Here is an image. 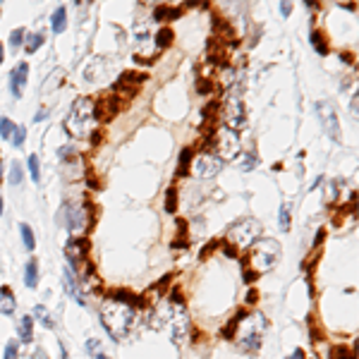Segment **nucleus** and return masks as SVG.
<instances>
[{
	"instance_id": "nucleus-1",
	"label": "nucleus",
	"mask_w": 359,
	"mask_h": 359,
	"mask_svg": "<svg viewBox=\"0 0 359 359\" xmlns=\"http://www.w3.org/2000/svg\"><path fill=\"white\" fill-rule=\"evenodd\" d=\"M134 321H137L134 306L122 302V299H108L101 306V323H103V328L108 331L113 340L124 338L129 333V328L134 326Z\"/></svg>"
},
{
	"instance_id": "nucleus-2",
	"label": "nucleus",
	"mask_w": 359,
	"mask_h": 359,
	"mask_svg": "<svg viewBox=\"0 0 359 359\" xmlns=\"http://www.w3.org/2000/svg\"><path fill=\"white\" fill-rule=\"evenodd\" d=\"M94 124H96V106H94V101L91 98H77L67 115V120H65V129L69 132V137L86 139L91 134Z\"/></svg>"
},
{
	"instance_id": "nucleus-3",
	"label": "nucleus",
	"mask_w": 359,
	"mask_h": 359,
	"mask_svg": "<svg viewBox=\"0 0 359 359\" xmlns=\"http://www.w3.org/2000/svg\"><path fill=\"white\" fill-rule=\"evenodd\" d=\"M237 333V345L242 347L244 352H256L261 347L263 340V331H266V318L261 311H249L239 318V323L235 326Z\"/></svg>"
},
{
	"instance_id": "nucleus-4",
	"label": "nucleus",
	"mask_w": 359,
	"mask_h": 359,
	"mask_svg": "<svg viewBox=\"0 0 359 359\" xmlns=\"http://www.w3.org/2000/svg\"><path fill=\"white\" fill-rule=\"evenodd\" d=\"M280 261V244L271 237H259L251 244V254H249V263L256 273H268L271 268H276Z\"/></svg>"
},
{
	"instance_id": "nucleus-5",
	"label": "nucleus",
	"mask_w": 359,
	"mask_h": 359,
	"mask_svg": "<svg viewBox=\"0 0 359 359\" xmlns=\"http://www.w3.org/2000/svg\"><path fill=\"white\" fill-rule=\"evenodd\" d=\"M223 120H225V127L228 129H242L247 124V115H244V103H242V91L239 89H233L228 96H225V103H223Z\"/></svg>"
},
{
	"instance_id": "nucleus-6",
	"label": "nucleus",
	"mask_w": 359,
	"mask_h": 359,
	"mask_svg": "<svg viewBox=\"0 0 359 359\" xmlns=\"http://www.w3.org/2000/svg\"><path fill=\"white\" fill-rule=\"evenodd\" d=\"M239 149H242L239 146V134L233 132V129L223 127V129H218L213 134V156L221 158L223 163L225 161H235L239 156Z\"/></svg>"
},
{
	"instance_id": "nucleus-7",
	"label": "nucleus",
	"mask_w": 359,
	"mask_h": 359,
	"mask_svg": "<svg viewBox=\"0 0 359 359\" xmlns=\"http://www.w3.org/2000/svg\"><path fill=\"white\" fill-rule=\"evenodd\" d=\"M168 326H170V338H173L175 345H180L187 338V333H189V314H187V309H184V304H182L178 295H173V302H170V321H168Z\"/></svg>"
},
{
	"instance_id": "nucleus-8",
	"label": "nucleus",
	"mask_w": 359,
	"mask_h": 359,
	"mask_svg": "<svg viewBox=\"0 0 359 359\" xmlns=\"http://www.w3.org/2000/svg\"><path fill=\"white\" fill-rule=\"evenodd\" d=\"M259 235H261V223L254 218H244L228 230V239L235 242V247H251Z\"/></svg>"
},
{
	"instance_id": "nucleus-9",
	"label": "nucleus",
	"mask_w": 359,
	"mask_h": 359,
	"mask_svg": "<svg viewBox=\"0 0 359 359\" xmlns=\"http://www.w3.org/2000/svg\"><path fill=\"white\" fill-rule=\"evenodd\" d=\"M316 115H318V120H321V124H323V129H326V134H328L335 144H340V141H343V132H340V122H338L335 108H333L328 101H318Z\"/></svg>"
},
{
	"instance_id": "nucleus-10",
	"label": "nucleus",
	"mask_w": 359,
	"mask_h": 359,
	"mask_svg": "<svg viewBox=\"0 0 359 359\" xmlns=\"http://www.w3.org/2000/svg\"><path fill=\"white\" fill-rule=\"evenodd\" d=\"M60 216H65V225H67V230L72 235H84L86 233V228H89V213H86V208L82 206H65L60 211Z\"/></svg>"
},
{
	"instance_id": "nucleus-11",
	"label": "nucleus",
	"mask_w": 359,
	"mask_h": 359,
	"mask_svg": "<svg viewBox=\"0 0 359 359\" xmlns=\"http://www.w3.org/2000/svg\"><path fill=\"white\" fill-rule=\"evenodd\" d=\"M223 166H225V163H223L221 158H216L213 153H206V156H199V158L194 161L192 173L196 178L208 180V178H216V175L223 170Z\"/></svg>"
},
{
	"instance_id": "nucleus-12",
	"label": "nucleus",
	"mask_w": 359,
	"mask_h": 359,
	"mask_svg": "<svg viewBox=\"0 0 359 359\" xmlns=\"http://www.w3.org/2000/svg\"><path fill=\"white\" fill-rule=\"evenodd\" d=\"M27 74H29L27 62H19V65L10 72V91H12L14 98L22 96V89H24V84H27Z\"/></svg>"
},
{
	"instance_id": "nucleus-13",
	"label": "nucleus",
	"mask_w": 359,
	"mask_h": 359,
	"mask_svg": "<svg viewBox=\"0 0 359 359\" xmlns=\"http://www.w3.org/2000/svg\"><path fill=\"white\" fill-rule=\"evenodd\" d=\"M62 280H65V288H67V295L69 297H72V299H74V302L77 304H86L84 302V297L82 295H79V288H77V280H74V268H72V266H65V276H62Z\"/></svg>"
},
{
	"instance_id": "nucleus-14",
	"label": "nucleus",
	"mask_w": 359,
	"mask_h": 359,
	"mask_svg": "<svg viewBox=\"0 0 359 359\" xmlns=\"http://www.w3.org/2000/svg\"><path fill=\"white\" fill-rule=\"evenodd\" d=\"M168 321H170V304H163V306H158L151 314V328L153 331H161V328L168 326Z\"/></svg>"
},
{
	"instance_id": "nucleus-15",
	"label": "nucleus",
	"mask_w": 359,
	"mask_h": 359,
	"mask_svg": "<svg viewBox=\"0 0 359 359\" xmlns=\"http://www.w3.org/2000/svg\"><path fill=\"white\" fill-rule=\"evenodd\" d=\"M118 98H106V101H101L98 103V120H103V122H108L113 115L118 113Z\"/></svg>"
},
{
	"instance_id": "nucleus-16",
	"label": "nucleus",
	"mask_w": 359,
	"mask_h": 359,
	"mask_svg": "<svg viewBox=\"0 0 359 359\" xmlns=\"http://www.w3.org/2000/svg\"><path fill=\"white\" fill-rule=\"evenodd\" d=\"M14 306H17V302H14L12 292H10V288H0V314H5V316H12L14 314Z\"/></svg>"
},
{
	"instance_id": "nucleus-17",
	"label": "nucleus",
	"mask_w": 359,
	"mask_h": 359,
	"mask_svg": "<svg viewBox=\"0 0 359 359\" xmlns=\"http://www.w3.org/2000/svg\"><path fill=\"white\" fill-rule=\"evenodd\" d=\"M36 283H39V263H36V259H29L27 268H24V285L36 288Z\"/></svg>"
},
{
	"instance_id": "nucleus-18",
	"label": "nucleus",
	"mask_w": 359,
	"mask_h": 359,
	"mask_svg": "<svg viewBox=\"0 0 359 359\" xmlns=\"http://www.w3.org/2000/svg\"><path fill=\"white\" fill-rule=\"evenodd\" d=\"M153 17H156V22H170V19H178L180 17V10L168 7V5H158L156 12H153Z\"/></svg>"
},
{
	"instance_id": "nucleus-19",
	"label": "nucleus",
	"mask_w": 359,
	"mask_h": 359,
	"mask_svg": "<svg viewBox=\"0 0 359 359\" xmlns=\"http://www.w3.org/2000/svg\"><path fill=\"white\" fill-rule=\"evenodd\" d=\"M51 24H53V31H56V34H62V31H65V27H67V12H65V7H58L56 12H53Z\"/></svg>"
},
{
	"instance_id": "nucleus-20",
	"label": "nucleus",
	"mask_w": 359,
	"mask_h": 359,
	"mask_svg": "<svg viewBox=\"0 0 359 359\" xmlns=\"http://www.w3.org/2000/svg\"><path fill=\"white\" fill-rule=\"evenodd\" d=\"M31 316H24L22 321H19V340L22 343H31L34 340V331H31Z\"/></svg>"
},
{
	"instance_id": "nucleus-21",
	"label": "nucleus",
	"mask_w": 359,
	"mask_h": 359,
	"mask_svg": "<svg viewBox=\"0 0 359 359\" xmlns=\"http://www.w3.org/2000/svg\"><path fill=\"white\" fill-rule=\"evenodd\" d=\"M189 163H192V149H182V153H180L178 178H184V175L189 173Z\"/></svg>"
},
{
	"instance_id": "nucleus-22",
	"label": "nucleus",
	"mask_w": 359,
	"mask_h": 359,
	"mask_svg": "<svg viewBox=\"0 0 359 359\" xmlns=\"http://www.w3.org/2000/svg\"><path fill=\"white\" fill-rule=\"evenodd\" d=\"M19 233H22V242H24V247H27L29 251H34V249H36V239H34L31 228H29L27 223H22V225H19Z\"/></svg>"
},
{
	"instance_id": "nucleus-23",
	"label": "nucleus",
	"mask_w": 359,
	"mask_h": 359,
	"mask_svg": "<svg viewBox=\"0 0 359 359\" xmlns=\"http://www.w3.org/2000/svg\"><path fill=\"white\" fill-rule=\"evenodd\" d=\"M43 41H46V36H43V31H36V34H31L27 39V51L29 53H36L39 48L43 46Z\"/></svg>"
},
{
	"instance_id": "nucleus-24",
	"label": "nucleus",
	"mask_w": 359,
	"mask_h": 359,
	"mask_svg": "<svg viewBox=\"0 0 359 359\" xmlns=\"http://www.w3.org/2000/svg\"><path fill=\"white\" fill-rule=\"evenodd\" d=\"M311 43H314L318 56H326V53H328V46H326V39H323L321 31H311Z\"/></svg>"
},
{
	"instance_id": "nucleus-25",
	"label": "nucleus",
	"mask_w": 359,
	"mask_h": 359,
	"mask_svg": "<svg viewBox=\"0 0 359 359\" xmlns=\"http://www.w3.org/2000/svg\"><path fill=\"white\" fill-rule=\"evenodd\" d=\"M34 318H36V321H41L43 326H48V328L53 326V321H51V316H48V309H46V306H41V304H36V306H34Z\"/></svg>"
},
{
	"instance_id": "nucleus-26",
	"label": "nucleus",
	"mask_w": 359,
	"mask_h": 359,
	"mask_svg": "<svg viewBox=\"0 0 359 359\" xmlns=\"http://www.w3.org/2000/svg\"><path fill=\"white\" fill-rule=\"evenodd\" d=\"M27 166H29V173H31V180H34V182L39 184V182H41V170H39V156H29Z\"/></svg>"
},
{
	"instance_id": "nucleus-27",
	"label": "nucleus",
	"mask_w": 359,
	"mask_h": 359,
	"mask_svg": "<svg viewBox=\"0 0 359 359\" xmlns=\"http://www.w3.org/2000/svg\"><path fill=\"white\" fill-rule=\"evenodd\" d=\"M170 41H173V29H158V34H156V43L161 46V48H166V46H170Z\"/></svg>"
},
{
	"instance_id": "nucleus-28",
	"label": "nucleus",
	"mask_w": 359,
	"mask_h": 359,
	"mask_svg": "<svg viewBox=\"0 0 359 359\" xmlns=\"http://www.w3.org/2000/svg\"><path fill=\"white\" fill-rule=\"evenodd\" d=\"M166 211L168 213H175V211H178V189H175V187H170L166 194Z\"/></svg>"
},
{
	"instance_id": "nucleus-29",
	"label": "nucleus",
	"mask_w": 359,
	"mask_h": 359,
	"mask_svg": "<svg viewBox=\"0 0 359 359\" xmlns=\"http://www.w3.org/2000/svg\"><path fill=\"white\" fill-rule=\"evenodd\" d=\"M278 221H280V230H283V233L290 230V204H283V206H280V218H278Z\"/></svg>"
},
{
	"instance_id": "nucleus-30",
	"label": "nucleus",
	"mask_w": 359,
	"mask_h": 359,
	"mask_svg": "<svg viewBox=\"0 0 359 359\" xmlns=\"http://www.w3.org/2000/svg\"><path fill=\"white\" fill-rule=\"evenodd\" d=\"M256 158L254 156H237L235 158V166L237 168H242V170H251V168H256Z\"/></svg>"
},
{
	"instance_id": "nucleus-31",
	"label": "nucleus",
	"mask_w": 359,
	"mask_h": 359,
	"mask_svg": "<svg viewBox=\"0 0 359 359\" xmlns=\"http://www.w3.org/2000/svg\"><path fill=\"white\" fill-rule=\"evenodd\" d=\"M12 134H14L12 120H10V118H2V120H0V137H2V139H12Z\"/></svg>"
},
{
	"instance_id": "nucleus-32",
	"label": "nucleus",
	"mask_w": 359,
	"mask_h": 359,
	"mask_svg": "<svg viewBox=\"0 0 359 359\" xmlns=\"http://www.w3.org/2000/svg\"><path fill=\"white\" fill-rule=\"evenodd\" d=\"M22 182V163H12V170H10V184H19Z\"/></svg>"
},
{
	"instance_id": "nucleus-33",
	"label": "nucleus",
	"mask_w": 359,
	"mask_h": 359,
	"mask_svg": "<svg viewBox=\"0 0 359 359\" xmlns=\"http://www.w3.org/2000/svg\"><path fill=\"white\" fill-rule=\"evenodd\" d=\"M24 137H27V129L24 127H14V134H12V146H22L24 144Z\"/></svg>"
},
{
	"instance_id": "nucleus-34",
	"label": "nucleus",
	"mask_w": 359,
	"mask_h": 359,
	"mask_svg": "<svg viewBox=\"0 0 359 359\" xmlns=\"http://www.w3.org/2000/svg\"><path fill=\"white\" fill-rule=\"evenodd\" d=\"M22 36H24V29H14L12 34H10V46H12V51H17V48L22 46Z\"/></svg>"
},
{
	"instance_id": "nucleus-35",
	"label": "nucleus",
	"mask_w": 359,
	"mask_h": 359,
	"mask_svg": "<svg viewBox=\"0 0 359 359\" xmlns=\"http://www.w3.org/2000/svg\"><path fill=\"white\" fill-rule=\"evenodd\" d=\"M98 352H101V343H98V340H94V338H91V340H86V355H94V357H96Z\"/></svg>"
},
{
	"instance_id": "nucleus-36",
	"label": "nucleus",
	"mask_w": 359,
	"mask_h": 359,
	"mask_svg": "<svg viewBox=\"0 0 359 359\" xmlns=\"http://www.w3.org/2000/svg\"><path fill=\"white\" fill-rule=\"evenodd\" d=\"M2 359H17V343H7V347H5V355H2Z\"/></svg>"
},
{
	"instance_id": "nucleus-37",
	"label": "nucleus",
	"mask_w": 359,
	"mask_h": 359,
	"mask_svg": "<svg viewBox=\"0 0 359 359\" xmlns=\"http://www.w3.org/2000/svg\"><path fill=\"white\" fill-rule=\"evenodd\" d=\"M223 251L228 259H237V247H233V244H223Z\"/></svg>"
},
{
	"instance_id": "nucleus-38",
	"label": "nucleus",
	"mask_w": 359,
	"mask_h": 359,
	"mask_svg": "<svg viewBox=\"0 0 359 359\" xmlns=\"http://www.w3.org/2000/svg\"><path fill=\"white\" fill-rule=\"evenodd\" d=\"M199 91H201V94H208V91H211V84H208L206 79H204V82L199 84Z\"/></svg>"
},
{
	"instance_id": "nucleus-39",
	"label": "nucleus",
	"mask_w": 359,
	"mask_h": 359,
	"mask_svg": "<svg viewBox=\"0 0 359 359\" xmlns=\"http://www.w3.org/2000/svg\"><path fill=\"white\" fill-rule=\"evenodd\" d=\"M290 5H292V2H280V12L285 14V17L290 14Z\"/></svg>"
},
{
	"instance_id": "nucleus-40",
	"label": "nucleus",
	"mask_w": 359,
	"mask_h": 359,
	"mask_svg": "<svg viewBox=\"0 0 359 359\" xmlns=\"http://www.w3.org/2000/svg\"><path fill=\"white\" fill-rule=\"evenodd\" d=\"M290 359H304V352H302V350H295Z\"/></svg>"
},
{
	"instance_id": "nucleus-41",
	"label": "nucleus",
	"mask_w": 359,
	"mask_h": 359,
	"mask_svg": "<svg viewBox=\"0 0 359 359\" xmlns=\"http://www.w3.org/2000/svg\"><path fill=\"white\" fill-rule=\"evenodd\" d=\"M323 235H326V230H318V233H316V242H314V244H321V239H323Z\"/></svg>"
},
{
	"instance_id": "nucleus-42",
	"label": "nucleus",
	"mask_w": 359,
	"mask_h": 359,
	"mask_svg": "<svg viewBox=\"0 0 359 359\" xmlns=\"http://www.w3.org/2000/svg\"><path fill=\"white\" fill-rule=\"evenodd\" d=\"M352 113H355V115H357V94H355V96H352Z\"/></svg>"
},
{
	"instance_id": "nucleus-43",
	"label": "nucleus",
	"mask_w": 359,
	"mask_h": 359,
	"mask_svg": "<svg viewBox=\"0 0 359 359\" xmlns=\"http://www.w3.org/2000/svg\"><path fill=\"white\" fill-rule=\"evenodd\" d=\"M0 216H2V196H0Z\"/></svg>"
},
{
	"instance_id": "nucleus-44",
	"label": "nucleus",
	"mask_w": 359,
	"mask_h": 359,
	"mask_svg": "<svg viewBox=\"0 0 359 359\" xmlns=\"http://www.w3.org/2000/svg\"><path fill=\"white\" fill-rule=\"evenodd\" d=\"M96 359H108V357L106 355H96Z\"/></svg>"
},
{
	"instance_id": "nucleus-45",
	"label": "nucleus",
	"mask_w": 359,
	"mask_h": 359,
	"mask_svg": "<svg viewBox=\"0 0 359 359\" xmlns=\"http://www.w3.org/2000/svg\"><path fill=\"white\" fill-rule=\"evenodd\" d=\"M0 62H2V46H0Z\"/></svg>"
},
{
	"instance_id": "nucleus-46",
	"label": "nucleus",
	"mask_w": 359,
	"mask_h": 359,
	"mask_svg": "<svg viewBox=\"0 0 359 359\" xmlns=\"http://www.w3.org/2000/svg\"><path fill=\"white\" fill-rule=\"evenodd\" d=\"M0 180H2V170H0Z\"/></svg>"
}]
</instances>
